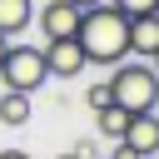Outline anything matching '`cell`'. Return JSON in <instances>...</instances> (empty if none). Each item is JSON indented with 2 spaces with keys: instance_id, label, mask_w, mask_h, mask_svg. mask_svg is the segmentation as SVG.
<instances>
[{
  "instance_id": "cell-12",
  "label": "cell",
  "mask_w": 159,
  "mask_h": 159,
  "mask_svg": "<svg viewBox=\"0 0 159 159\" xmlns=\"http://www.w3.org/2000/svg\"><path fill=\"white\" fill-rule=\"evenodd\" d=\"M84 99H89V109H104V104H114V94H109V80L89 84V89H84Z\"/></svg>"
},
{
  "instance_id": "cell-1",
  "label": "cell",
  "mask_w": 159,
  "mask_h": 159,
  "mask_svg": "<svg viewBox=\"0 0 159 159\" xmlns=\"http://www.w3.org/2000/svg\"><path fill=\"white\" fill-rule=\"evenodd\" d=\"M75 40H80V50H84V65H109V70H114L119 60H129V20H124L114 5L84 10Z\"/></svg>"
},
{
  "instance_id": "cell-3",
  "label": "cell",
  "mask_w": 159,
  "mask_h": 159,
  "mask_svg": "<svg viewBox=\"0 0 159 159\" xmlns=\"http://www.w3.org/2000/svg\"><path fill=\"white\" fill-rule=\"evenodd\" d=\"M0 80H5V89L35 94V89H40L45 80H50L40 45H10V50H5V65H0Z\"/></svg>"
},
{
  "instance_id": "cell-5",
  "label": "cell",
  "mask_w": 159,
  "mask_h": 159,
  "mask_svg": "<svg viewBox=\"0 0 159 159\" xmlns=\"http://www.w3.org/2000/svg\"><path fill=\"white\" fill-rule=\"evenodd\" d=\"M45 70H50V80H75L80 70H84V50H80V40H45Z\"/></svg>"
},
{
  "instance_id": "cell-7",
  "label": "cell",
  "mask_w": 159,
  "mask_h": 159,
  "mask_svg": "<svg viewBox=\"0 0 159 159\" xmlns=\"http://www.w3.org/2000/svg\"><path fill=\"white\" fill-rule=\"evenodd\" d=\"M154 50H159V10H149V15H134V20H129V55L154 60Z\"/></svg>"
},
{
  "instance_id": "cell-9",
  "label": "cell",
  "mask_w": 159,
  "mask_h": 159,
  "mask_svg": "<svg viewBox=\"0 0 159 159\" xmlns=\"http://www.w3.org/2000/svg\"><path fill=\"white\" fill-rule=\"evenodd\" d=\"M0 124H10V129L30 124V94H20V89H5V94H0Z\"/></svg>"
},
{
  "instance_id": "cell-16",
  "label": "cell",
  "mask_w": 159,
  "mask_h": 159,
  "mask_svg": "<svg viewBox=\"0 0 159 159\" xmlns=\"http://www.w3.org/2000/svg\"><path fill=\"white\" fill-rule=\"evenodd\" d=\"M70 5H80V10H94V5H104V0H70Z\"/></svg>"
},
{
  "instance_id": "cell-2",
  "label": "cell",
  "mask_w": 159,
  "mask_h": 159,
  "mask_svg": "<svg viewBox=\"0 0 159 159\" xmlns=\"http://www.w3.org/2000/svg\"><path fill=\"white\" fill-rule=\"evenodd\" d=\"M109 94H114V104L129 109V114H154V104H159V75H154V65H144V60H119V65L109 70Z\"/></svg>"
},
{
  "instance_id": "cell-17",
  "label": "cell",
  "mask_w": 159,
  "mask_h": 159,
  "mask_svg": "<svg viewBox=\"0 0 159 159\" xmlns=\"http://www.w3.org/2000/svg\"><path fill=\"white\" fill-rule=\"evenodd\" d=\"M5 50H10V40H5V35H0V65H5Z\"/></svg>"
},
{
  "instance_id": "cell-10",
  "label": "cell",
  "mask_w": 159,
  "mask_h": 159,
  "mask_svg": "<svg viewBox=\"0 0 159 159\" xmlns=\"http://www.w3.org/2000/svg\"><path fill=\"white\" fill-rule=\"evenodd\" d=\"M94 119H99V134H104V139H119V134H124V124H129V109L104 104V109H94Z\"/></svg>"
},
{
  "instance_id": "cell-4",
  "label": "cell",
  "mask_w": 159,
  "mask_h": 159,
  "mask_svg": "<svg viewBox=\"0 0 159 159\" xmlns=\"http://www.w3.org/2000/svg\"><path fill=\"white\" fill-rule=\"evenodd\" d=\"M35 20H40V30H45V40H75L84 10L70 5V0H45V10H35Z\"/></svg>"
},
{
  "instance_id": "cell-18",
  "label": "cell",
  "mask_w": 159,
  "mask_h": 159,
  "mask_svg": "<svg viewBox=\"0 0 159 159\" xmlns=\"http://www.w3.org/2000/svg\"><path fill=\"white\" fill-rule=\"evenodd\" d=\"M55 159H80V154H75V149H65V154H55Z\"/></svg>"
},
{
  "instance_id": "cell-15",
  "label": "cell",
  "mask_w": 159,
  "mask_h": 159,
  "mask_svg": "<svg viewBox=\"0 0 159 159\" xmlns=\"http://www.w3.org/2000/svg\"><path fill=\"white\" fill-rule=\"evenodd\" d=\"M0 159H30L25 149H0Z\"/></svg>"
},
{
  "instance_id": "cell-20",
  "label": "cell",
  "mask_w": 159,
  "mask_h": 159,
  "mask_svg": "<svg viewBox=\"0 0 159 159\" xmlns=\"http://www.w3.org/2000/svg\"><path fill=\"white\" fill-rule=\"evenodd\" d=\"M104 159H109V154H104Z\"/></svg>"
},
{
  "instance_id": "cell-6",
  "label": "cell",
  "mask_w": 159,
  "mask_h": 159,
  "mask_svg": "<svg viewBox=\"0 0 159 159\" xmlns=\"http://www.w3.org/2000/svg\"><path fill=\"white\" fill-rule=\"evenodd\" d=\"M119 144H124L129 154H139V159L159 154V114H129V124H124Z\"/></svg>"
},
{
  "instance_id": "cell-14",
  "label": "cell",
  "mask_w": 159,
  "mask_h": 159,
  "mask_svg": "<svg viewBox=\"0 0 159 159\" xmlns=\"http://www.w3.org/2000/svg\"><path fill=\"white\" fill-rule=\"evenodd\" d=\"M109 159H139V154H129V149H124V144L114 139V149H109Z\"/></svg>"
},
{
  "instance_id": "cell-8",
  "label": "cell",
  "mask_w": 159,
  "mask_h": 159,
  "mask_svg": "<svg viewBox=\"0 0 159 159\" xmlns=\"http://www.w3.org/2000/svg\"><path fill=\"white\" fill-rule=\"evenodd\" d=\"M30 25H35V0H0V35L5 40H15Z\"/></svg>"
},
{
  "instance_id": "cell-13",
  "label": "cell",
  "mask_w": 159,
  "mask_h": 159,
  "mask_svg": "<svg viewBox=\"0 0 159 159\" xmlns=\"http://www.w3.org/2000/svg\"><path fill=\"white\" fill-rule=\"evenodd\" d=\"M75 154H80V159H99V144H94V139H80Z\"/></svg>"
},
{
  "instance_id": "cell-11",
  "label": "cell",
  "mask_w": 159,
  "mask_h": 159,
  "mask_svg": "<svg viewBox=\"0 0 159 159\" xmlns=\"http://www.w3.org/2000/svg\"><path fill=\"white\" fill-rule=\"evenodd\" d=\"M104 5H114L124 20H134V15H149V10H159V0H104Z\"/></svg>"
},
{
  "instance_id": "cell-19",
  "label": "cell",
  "mask_w": 159,
  "mask_h": 159,
  "mask_svg": "<svg viewBox=\"0 0 159 159\" xmlns=\"http://www.w3.org/2000/svg\"><path fill=\"white\" fill-rule=\"evenodd\" d=\"M149 65H154V75H159V50H154V60H149Z\"/></svg>"
}]
</instances>
